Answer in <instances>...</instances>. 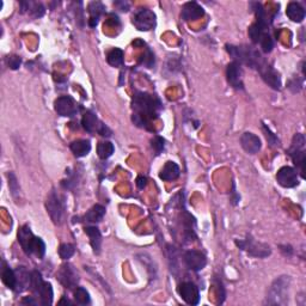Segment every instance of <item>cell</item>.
Here are the masks:
<instances>
[{"instance_id":"6da1fadb","label":"cell","mask_w":306,"mask_h":306,"mask_svg":"<svg viewBox=\"0 0 306 306\" xmlns=\"http://www.w3.org/2000/svg\"><path fill=\"white\" fill-rule=\"evenodd\" d=\"M133 122L145 129L151 128V122L156 120L162 110V103L158 97L146 92H137L133 97Z\"/></svg>"},{"instance_id":"7a4b0ae2","label":"cell","mask_w":306,"mask_h":306,"mask_svg":"<svg viewBox=\"0 0 306 306\" xmlns=\"http://www.w3.org/2000/svg\"><path fill=\"white\" fill-rule=\"evenodd\" d=\"M18 242L26 255H35L39 259H43L46 254V244L41 238L35 237L30 227L26 225L18 231Z\"/></svg>"},{"instance_id":"3957f363","label":"cell","mask_w":306,"mask_h":306,"mask_svg":"<svg viewBox=\"0 0 306 306\" xmlns=\"http://www.w3.org/2000/svg\"><path fill=\"white\" fill-rule=\"evenodd\" d=\"M291 283L289 276H280L270 286L265 303L269 305H285L288 302V288Z\"/></svg>"},{"instance_id":"277c9868","label":"cell","mask_w":306,"mask_h":306,"mask_svg":"<svg viewBox=\"0 0 306 306\" xmlns=\"http://www.w3.org/2000/svg\"><path fill=\"white\" fill-rule=\"evenodd\" d=\"M30 286L32 291L40 297L42 305H51V303H53V288H51V285L49 282H46L43 280L42 275L37 270H34L31 273Z\"/></svg>"},{"instance_id":"5b68a950","label":"cell","mask_w":306,"mask_h":306,"mask_svg":"<svg viewBox=\"0 0 306 306\" xmlns=\"http://www.w3.org/2000/svg\"><path fill=\"white\" fill-rule=\"evenodd\" d=\"M235 245L238 246L242 250L246 251L250 256L253 257H259V259H264V257L269 256L272 250H270V246L265 243L257 242L251 237H246L245 239L235 240Z\"/></svg>"},{"instance_id":"8992f818","label":"cell","mask_w":306,"mask_h":306,"mask_svg":"<svg viewBox=\"0 0 306 306\" xmlns=\"http://www.w3.org/2000/svg\"><path fill=\"white\" fill-rule=\"evenodd\" d=\"M46 207H47V212L48 214H49L51 220H53V223L56 225L61 224L62 218H64L65 206L61 197L59 196L55 190H51L50 194L48 195Z\"/></svg>"},{"instance_id":"52a82bcc","label":"cell","mask_w":306,"mask_h":306,"mask_svg":"<svg viewBox=\"0 0 306 306\" xmlns=\"http://www.w3.org/2000/svg\"><path fill=\"white\" fill-rule=\"evenodd\" d=\"M259 70V74H261L262 79L264 80L265 84L270 86L274 90H280L281 89V78L279 73L273 69L272 66L267 64L264 60H262L261 64L256 67Z\"/></svg>"},{"instance_id":"ba28073f","label":"cell","mask_w":306,"mask_h":306,"mask_svg":"<svg viewBox=\"0 0 306 306\" xmlns=\"http://www.w3.org/2000/svg\"><path fill=\"white\" fill-rule=\"evenodd\" d=\"M54 108L59 115L65 116V118H72L78 113V104L70 96L59 97L54 103Z\"/></svg>"},{"instance_id":"9c48e42d","label":"cell","mask_w":306,"mask_h":306,"mask_svg":"<svg viewBox=\"0 0 306 306\" xmlns=\"http://www.w3.org/2000/svg\"><path fill=\"white\" fill-rule=\"evenodd\" d=\"M133 23L139 30L148 31L156 26V15L151 10L141 9L134 16Z\"/></svg>"},{"instance_id":"30bf717a","label":"cell","mask_w":306,"mask_h":306,"mask_svg":"<svg viewBox=\"0 0 306 306\" xmlns=\"http://www.w3.org/2000/svg\"><path fill=\"white\" fill-rule=\"evenodd\" d=\"M183 261L184 264L187 265V268H189L190 270L194 272H200L206 267L207 263V259L201 251L197 250H188L184 253L183 255Z\"/></svg>"},{"instance_id":"8fae6325","label":"cell","mask_w":306,"mask_h":306,"mask_svg":"<svg viewBox=\"0 0 306 306\" xmlns=\"http://www.w3.org/2000/svg\"><path fill=\"white\" fill-rule=\"evenodd\" d=\"M276 181L283 188H293L299 183L297 171L291 166L281 167L276 174Z\"/></svg>"},{"instance_id":"7c38bea8","label":"cell","mask_w":306,"mask_h":306,"mask_svg":"<svg viewBox=\"0 0 306 306\" xmlns=\"http://www.w3.org/2000/svg\"><path fill=\"white\" fill-rule=\"evenodd\" d=\"M178 293L189 305H197L200 302L199 288L191 282H183L178 286Z\"/></svg>"},{"instance_id":"4fadbf2b","label":"cell","mask_w":306,"mask_h":306,"mask_svg":"<svg viewBox=\"0 0 306 306\" xmlns=\"http://www.w3.org/2000/svg\"><path fill=\"white\" fill-rule=\"evenodd\" d=\"M58 279L66 288H73V287L77 286L79 276H78V273L75 272V269L71 264H64L59 270Z\"/></svg>"},{"instance_id":"5bb4252c","label":"cell","mask_w":306,"mask_h":306,"mask_svg":"<svg viewBox=\"0 0 306 306\" xmlns=\"http://www.w3.org/2000/svg\"><path fill=\"white\" fill-rule=\"evenodd\" d=\"M227 82L235 90H243V80H242V69L238 62L232 61L227 65L226 69Z\"/></svg>"},{"instance_id":"9a60e30c","label":"cell","mask_w":306,"mask_h":306,"mask_svg":"<svg viewBox=\"0 0 306 306\" xmlns=\"http://www.w3.org/2000/svg\"><path fill=\"white\" fill-rule=\"evenodd\" d=\"M240 145H242L243 150L249 154H256L261 150V139L254 133L245 132L243 133L240 137Z\"/></svg>"},{"instance_id":"2e32d148","label":"cell","mask_w":306,"mask_h":306,"mask_svg":"<svg viewBox=\"0 0 306 306\" xmlns=\"http://www.w3.org/2000/svg\"><path fill=\"white\" fill-rule=\"evenodd\" d=\"M204 15H205L204 9L195 1H189L187 2V4H184L182 7V13H181L183 20L187 22L199 20V18H201Z\"/></svg>"},{"instance_id":"e0dca14e","label":"cell","mask_w":306,"mask_h":306,"mask_svg":"<svg viewBox=\"0 0 306 306\" xmlns=\"http://www.w3.org/2000/svg\"><path fill=\"white\" fill-rule=\"evenodd\" d=\"M82 124L86 132L89 133H99L101 132L102 126L104 123H102L101 121L98 120V118L96 116V114H94L92 112L85 113V115L83 116Z\"/></svg>"},{"instance_id":"ac0fdd59","label":"cell","mask_w":306,"mask_h":306,"mask_svg":"<svg viewBox=\"0 0 306 306\" xmlns=\"http://www.w3.org/2000/svg\"><path fill=\"white\" fill-rule=\"evenodd\" d=\"M268 32V23H263V22L256 21L253 25L249 28V36H250L251 41L254 43H259L261 40L263 39Z\"/></svg>"},{"instance_id":"d6986e66","label":"cell","mask_w":306,"mask_h":306,"mask_svg":"<svg viewBox=\"0 0 306 306\" xmlns=\"http://www.w3.org/2000/svg\"><path fill=\"white\" fill-rule=\"evenodd\" d=\"M286 15L292 22H296V23H300V22L304 21L305 18V10L298 2H289L287 5L286 9Z\"/></svg>"},{"instance_id":"ffe728a7","label":"cell","mask_w":306,"mask_h":306,"mask_svg":"<svg viewBox=\"0 0 306 306\" xmlns=\"http://www.w3.org/2000/svg\"><path fill=\"white\" fill-rule=\"evenodd\" d=\"M180 174L181 170L177 164L174 162H166L163 169H162L161 174H159V177L163 181H174L180 176Z\"/></svg>"},{"instance_id":"44dd1931","label":"cell","mask_w":306,"mask_h":306,"mask_svg":"<svg viewBox=\"0 0 306 306\" xmlns=\"http://www.w3.org/2000/svg\"><path fill=\"white\" fill-rule=\"evenodd\" d=\"M85 234L90 238V244L94 249V254H99L102 245V235L99 232L98 227L96 226H88L85 227Z\"/></svg>"},{"instance_id":"7402d4cb","label":"cell","mask_w":306,"mask_h":306,"mask_svg":"<svg viewBox=\"0 0 306 306\" xmlns=\"http://www.w3.org/2000/svg\"><path fill=\"white\" fill-rule=\"evenodd\" d=\"M289 156H291L292 161L296 164V166L300 170V174L304 177V171H305V150L304 148H289Z\"/></svg>"},{"instance_id":"603a6c76","label":"cell","mask_w":306,"mask_h":306,"mask_svg":"<svg viewBox=\"0 0 306 306\" xmlns=\"http://www.w3.org/2000/svg\"><path fill=\"white\" fill-rule=\"evenodd\" d=\"M71 151L77 158H82V157L88 156L91 151V143L89 140H77L73 141L70 146Z\"/></svg>"},{"instance_id":"cb8c5ba5","label":"cell","mask_w":306,"mask_h":306,"mask_svg":"<svg viewBox=\"0 0 306 306\" xmlns=\"http://www.w3.org/2000/svg\"><path fill=\"white\" fill-rule=\"evenodd\" d=\"M105 214V208L103 207L102 205H94V207L84 215V220L86 223H90V224H96L99 223L102 220L103 216Z\"/></svg>"},{"instance_id":"d4e9b609","label":"cell","mask_w":306,"mask_h":306,"mask_svg":"<svg viewBox=\"0 0 306 306\" xmlns=\"http://www.w3.org/2000/svg\"><path fill=\"white\" fill-rule=\"evenodd\" d=\"M1 279L2 282L5 283V286L9 287L10 289H13V291L17 289V274H16L15 270L11 269L10 267H6V265H5V267L2 268Z\"/></svg>"},{"instance_id":"484cf974","label":"cell","mask_w":306,"mask_h":306,"mask_svg":"<svg viewBox=\"0 0 306 306\" xmlns=\"http://www.w3.org/2000/svg\"><path fill=\"white\" fill-rule=\"evenodd\" d=\"M103 10H104V6L98 1H92L89 5V12H90V20H89V24L90 26H96L98 24V18L99 16L103 13Z\"/></svg>"},{"instance_id":"4316f807","label":"cell","mask_w":306,"mask_h":306,"mask_svg":"<svg viewBox=\"0 0 306 306\" xmlns=\"http://www.w3.org/2000/svg\"><path fill=\"white\" fill-rule=\"evenodd\" d=\"M21 6L22 12L28 11L34 17H41V16H43V13H45V7H43L42 4H39V2H21Z\"/></svg>"},{"instance_id":"83f0119b","label":"cell","mask_w":306,"mask_h":306,"mask_svg":"<svg viewBox=\"0 0 306 306\" xmlns=\"http://www.w3.org/2000/svg\"><path fill=\"white\" fill-rule=\"evenodd\" d=\"M107 61L113 67L121 66L123 64V51L118 48L110 50L107 55Z\"/></svg>"},{"instance_id":"f1b7e54d","label":"cell","mask_w":306,"mask_h":306,"mask_svg":"<svg viewBox=\"0 0 306 306\" xmlns=\"http://www.w3.org/2000/svg\"><path fill=\"white\" fill-rule=\"evenodd\" d=\"M114 150H115L114 145L109 141L99 142L98 146H97V153H98V157L101 159H108L109 157H112Z\"/></svg>"},{"instance_id":"f546056e","label":"cell","mask_w":306,"mask_h":306,"mask_svg":"<svg viewBox=\"0 0 306 306\" xmlns=\"http://www.w3.org/2000/svg\"><path fill=\"white\" fill-rule=\"evenodd\" d=\"M74 299L79 305L90 304V294L83 287H77L74 289Z\"/></svg>"},{"instance_id":"4dcf8cb0","label":"cell","mask_w":306,"mask_h":306,"mask_svg":"<svg viewBox=\"0 0 306 306\" xmlns=\"http://www.w3.org/2000/svg\"><path fill=\"white\" fill-rule=\"evenodd\" d=\"M7 177H9V188L11 194L15 197H17V195L20 194V183H18L17 177H16V175L13 172H9Z\"/></svg>"},{"instance_id":"1f68e13d","label":"cell","mask_w":306,"mask_h":306,"mask_svg":"<svg viewBox=\"0 0 306 306\" xmlns=\"http://www.w3.org/2000/svg\"><path fill=\"white\" fill-rule=\"evenodd\" d=\"M74 246L72 244H61L59 248V255L62 259H69L74 255Z\"/></svg>"},{"instance_id":"d6a6232c","label":"cell","mask_w":306,"mask_h":306,"mask_svg":"<svg viewBox=\"0 0 306 306\" xmlns=\"http://www.w3.org/2000/svg\"><path fill=\"white\" fill-rule=\"evenodd\" d=\"M259 46H261L262 50L264 53H270L273 50V48H274V41H273L272 36L269 34L265 35L263 39L261 40V42H259Z\"/></svg>"},{"instance_id":"836d02e7","label":"cell","mask_w":306,"mask_h":306,"mask_svg":"<svg viewBox=\"0 0 306 306\" xmlns=\"http://www.w3.org/2000/svg\"><path fill=\"white\" fill-rule=\"evenodd\" d=\"M151 145H152L153 150L156 151L157 154H159L164 150V140L162 139L161 137H154L153 139L151 140Z\"/></svg>"},{"instance_id":"e575fe53","label":"cell","mask_w":306,"mask_h":306,"mask_svg":"<svg viewBox=\"0 0 306 306\" xmlns=\"http://www.w3.org/2000/svg\"><path fill=\"white\" fill-rule=\"evenodd\" d=\"M140 64L145 65V66L147 67H151L152 65L154 64V56L153 54L151 53V50H146V53L143 54V55L141 56V59H140Z\"/></svg>"},{"instance_id":"d590c367","label":"cell","mask_w":306,"mask_h":306,"mask_svg":"<svg viewBox=\"0 0 306 306\" xmlns=\"http://www.w3.org/2000/svg\"><path fill=\"white\" fill-rule=\"evenodd\" d=\"M292 148H304L305 147V137L303 134H296L292 141Z\"/></svg>"},{"instance_id":"8d00e7d4","label":"cell","mask_w":306,"mask_h":306,"mask_svg":"<svg viewBox=\"0 0 306 306\" xmlns=\"http://www.w3.org/2000/svg\"><path fill=\"white\" fill-rule=\"evenodd\" d=\"M263 131L265 133V138H267L268 142H269L272 146H278L279 140H278V138L275 137V134H273L272 131H270L267 126H263Z\"/></svg>"},{"instance_id":"74e56055","label":"cell","mask_w":306,"mask_h":306,"mask_svg":"<svg viewBox=\"0 0 306 306\" xmlns=\"http://www.w3.org/2000/svg\"><path fill=\"white\" fill-rule=\"evenodd\" d=\"M21 64H22V59L20 58V56H17V55L9 56V59H7V65H9V67H10L11 70L20 69Z\"/></svg>"},{"instance_id":"f35d334b","label":"cell","mask_w":306,"mask_h":306,"mask_svg":"<svg viewBox=\"0 0 306 306\" xmlns=\"http://www.w3.org/2000/svg\"><path fill=\"white\" fill-rule=\"evenodd\" d=\"M137 186L139 189L146 188V186H147V180H146V177H143V176H139V177L137 178Z\"/></svg>"},{"instance_id":"ab89813d","label":"cell","mask_w":306,"mask_h":306,"mask_svg":"<svg viewBox=\"0 0 306 306\" xmlns=\"http://www.w3.org/2000/svg\"><path fill=\"white\" fill-rule=\"evenodd\" d=\"M22 304H31V305H36L37 303L35 302V300L32 299L31 297H26V298H24L23 300H22Z\"/></svg>"},{"instance_id":"60d3db41","label":"cell","mask_w":306,"mask_h":306,"mask_svg":"<svg viewBox=\"0 0 306 306\" xmlns=\"http://www.w3.org/2000/svg\"><path fill=\"white\" fill-rule=\"evenodd\" d=\"M116 6H120L121 5V11H128L129 5L127 2H115Z\"/></svg>"},{"instance_id":"b9f144b4","label":"cell","mask_w":306,"mask_h":306,"mask_svg":"<svg viewBox=\"0 0 306 306\" xmlns=\"http://www.w3.org/2000/svg\"><path fill=\"white\" fill-rule=\"evenodd\" d=\"M59 304H60V305H61V304H70V305H71V304H72V303H71V302H70V300L62 299V300H61V302H60V303H59Z\"/></svg>"}]
</instances>
